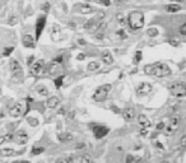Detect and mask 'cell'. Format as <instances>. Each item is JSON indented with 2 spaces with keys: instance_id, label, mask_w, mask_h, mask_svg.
<instances>
[{
  "instance_id": "44",
  "label": "cell",
  "mask_w": 186,
  "mask_h": 163,
  "mask_svg": "<svg viewBox=\"0 0 186 163\" xmlns=\"http://www.w3.org/2000/svg\"><path fill=\"white\" fill-rule=\"evenodd\" d=\"M140 135L141 136H147L148 135V130H147V128H143L140 130Z\"/></svg>"
},
{
  "instance_id": "3",
  "label": "cell",
  "mask_w": 186,
  "mask_h": 163,
  "mask_svg": "<svg viewBox=\"0 0 186 163\" xmlns=\"http://www.w3.org/2000/svg\"><path fill=\"white\" fill-rule=\"evenodd\" d=\"M180 125H181V117H180L178 115H177V116L171 117V120L168 121V124L164 125V128H163L164 135H167V136L173 135V134H175V132L178 130Z\"/></svg>"
},
{
  "instance_id": "14",
  "label": "cell",
  "mask_w": 186,
  "mask_h": 163,
  "mask_svg": "<svg viewBox=\"0 0 186 163\" xmlns=\"http://www.w3.org/2000/svg\"><path fill=\"white\" fill-rule=\"evenodd\" d=\"M9 115L12 117H19L23 115V105L22 102H17L15 105H13L9 110Z\"/></svg>"
},
{
  "instance_id": "23",
  "label": "cell",
  "mask_w": 186,
  "mask_h": 163,
  "mask_svg": "<svg viewBox=\"0 0 186 163\" xmlns=\"http://www.w3.org/2000/svg\"><path fill=\"white\" fill-rule=\"evenodd\" d=\"M58 139L61 143H68V142H71L74 138L70 132H60V134L58 135Z\"/></svg>"
},
{
  "instance_id": "54",
  "label": "cell",
  "mask_w": 186,
  "mask_h": 163,
  "mask_svg": "<svg viewBox=\"0 0 186 163\" xmlns=\"http://www.w3.org/2000/svg\"><path fill=\"white\" fill-rule=\"evenodd\" d=\"M171 2H176V3H182L185 0H171Z\"/></svg>"
},
{
  "instance_id": "13",
  "label": "cell",
  "mask_w": 186,
  "mask_h": 163,
  "mask_svg": "<svg viewBox=\"0 0 186 163\" xmlns=\"http://www.w3.org/2000/svg\"><path fill=\"white\" fill-rule=\"evenodd\" d=\"M61 38H63V31H61V27L55 23V24L52 26V29H51V40L54 42H60Z\"/></svg>"
},
{
  "instance_id": "55",
  "label": "cell",
  "mask_w": 186,
  "mask_h": 163,
  "mask_svg": "<svg viewBox=\"0 0 186 163\" xmlns=\"http://www.w3.org/2000/svg\"><path fill=\"white\" fill-rule=\"evenodd\" d=\"M85 2H92V0H85Z\"/></svg>"
},
{
  "instance_id": "11",
  "label": "cell",
  "mask_w": 186,
  "mask_h": 163,
  "mask_svg": "<svg viewBox=\"0 0 186 163\" xmlns=\"http://www.w3.org/2000/svg\"><path fill=\"white\" fill-rule=\"evenodd\" d=\"M46 27V15H40L37 18L36 21V26H35V29H36V40H38L41 37V33L42 31L45 29Z\"/></svg>"
},
{
  "instance_id": "28",
  "label": "cell",
  "mask_w": 186,
  "mask_h": 163,
  "mask_svg": "<svg viewBox=\"0 0 186 163\" xmlns=\"http://www.w3.org/2000/svg\"><path fill=\"white\" fill-rule=\"evenodd\" d=\"M37 92H38V94L42 96V97H46V96H48V89L45 86H40L38 88H37Z\"/></svg>"
},
{
  "instance_id": "12",
  "label": "cell",
  "mask_w": 186,
  "mask_h": 163,
  "mask_svg": "<svg viewBox=\"0 0 186 163\" xmlns=\"http://www.w3.org/2000/svg\"><path fill=\"white\" fill-rule=\"evenodd\" d=\"M152 89H153V87L149 83H140L139 86L136 87L135 92H136V96H138V97H144V96H148L152 92Z\"/></svg>"
},
{
  "instance_id": "36",
  "label": "cell",
  "mask_w": 186,
  "mask_h": 163,
  "mask_svg": "<svg viewBox=\"0 0 186 163\" xmlns=\"http://www.w3.org/2000/svg\"><path fill=\"white\" fill-rule=\"evenodd\" d=\"M12 51H14V47H5L3 55H4V56H9L10 54H12Z\"/></svg>"
},
{
  "instance_id": "10",
  "label": "cell",
  "mask_w": 186,
  "mask_h": 163,
  "mask_svg": "<svg viewBox=\"0 0 186 163\" xmlns=\"http://www.w3.org/2000/svg\"><path fill=\"white\" fill-rule=\"evenodd\" d=\"M13 139H14V142H15L17 144H19V145H24V144L28 142L29 136H28V132L24 130V129H19V130H18L15 134L13 135Z\"/></svg>"
},
{
  "instance_id": "49",
  "label": "cell",
  "mask_w": 186,
  "mask_h": 163,
  "mask_svg": "<svg viewBox=\"0 0 186 163\" xmlns=\"http://www.w3.org/2000/svg\"><path fill=\"white\" fill-rule=\"evenodd\" d=\"M77 59L78 60H84L85 59V55H84V54H79V55L77 56Z\"/></svg>"
},
{
  "instance_id": "15",
  "label": "cell",
  "mask_w": 186,
  "mask_h": 163,
  "mask_svg": "<svg viewBox=\"0 0 186 163\" xmlns=\"http://www.w3.org/2000/svg\"><path fill=\"white\" fill-rule=\"evenodd\" d=\"M121 115H122V119L125 120V121L130 122V121H133L134 117H135V110L133 107H126V108H124L122 111H120Z\"/></svg>"
},
{
  "instance_id": "37",
  "label": "cell",
  "mask_w": 186,
  "mask_h": 163,
  "mask_svg": "<svg viewBox=\"0 0 186 163\" xmlns=\"http://www.w3.org/2000/svg\"><path fill=\"white\" fill-rule=\"evenodd\" d=\"M117 21H119V23H120V24L121 26H124V24H125V23H126V21H125V18H124V15L122 14H117Z\"/></svg>"
},
{
  "instance_id": "4",
  "label": "cell",
  "mask_w": 186,
  "mask_h": 163,
  "mask_svg": "<svg viewBox=\"0 0 186 163\" xmlns=\"http://www.w3.org/2000/svg\"><path fill=\"white\" fill-rule=\"evenodd\" d=\"M111 89H112V86L111 84H103V86H100L97 89H96V92L95 94H93V99H95L96 102H102L107 98V96L108 93L111 92Z\"/></svg>"
},
{
  "instance_id": "26",
  "label": "cell",
  "mask_w": 186,
  "mask_h": 163,
  "mask_svg": "<svg viewBox=\"0 0 186 163\" xmlns=\"http://www.w3.org/2000/svg\"><path fill=\"white\" fill-rule=\"evenodd\" d=\"M74 161H75V158L71 157V155H69V157H61V158L56 159L58 163H70V162H74Z\"/></svg>"
},
{
  "instance_id": "48",
  "label": "cell",
  "mask_w": 186,
  "mask_h": 163,
  "mask_svg": "<svg viewBox=\"0 0 186 163\" xmlns=\"http://www.w3.org/2000/svg\"><path fill=\"white\" fill-rule=\"evenodd\" d=\"M163 128H164V124L163 122H159L157 125V130H163Z\"/></svg>"
},
{
  "instance_id": "24",
  "label": "cell",
  "mask_w": 186,
  "mask_h": 163,
  "mask_svg": "<svg viewBox=\"0 0 186 163\" xmlns=\"http://www.w3.org/2000/svg\"><path fill=\"white\" fill-rule=\"evenodd\" d=\"M87 69H88V71L98 70V69H100V63H98V61H91L88 64V66H87Z\"/></svg>"
},
{
  "instance_id": "30",
  "label": "cell",
  "mask_w": 186,
  "mask_h": 163,
  "mask_svg": "<svg viewBox=\"0 0 186 163\" xmlns=\"http://www.w3.org/2000/svg\"><path fill=\"white\" fill-rule=\"evenodd\" d=\"M43 152H45V148H43V147H37V145H35L32 148V154L33 155H40Z\"/></svg>"
},
{
  "instance_id": "33",
  "label": "cell",
  "mask_w": 186,
  "mask_h": 163,
  "mask_svg": "<svg viewBox=\"0 0 186 163\" xmlns=\"http://www.w3.org/2000/svg\"><path fill=\"white\" fill-rule=\"evenodd\" d=\"M27 122L31 126H37L38 125V120H37L36 117H27Z\"/></svg>"
},
{
  "instance_id": "38",
  "label": "cell",
  "mask_w": 186,
  "mask_h": 163,
  "mask_svg": "<svg viewBox=\"0 0 186 163\" xmlns=\"http://www.w3.org/2000/svg\"><path fill=\"white\" fill-rule=\"evenodd\" d=\"M180 34L181 36H186V24L184 23V24H181V27H180Z\"/></svg>"
},
{
  "instance_id": "39",
  "label": "cell",
  "mask_w": 186,
  "mask_h": 163,
  "mask_svg": "<svg viewBox=\"0 0 186 163\" xmlns=\"http://www.w3.org/2000/svg\"><path fill=\"white\" fill-rule=\"evenodd\" d=\"M117 34L120 36L121 40H125V38H126V33H125V31H124V29H120V31L117 32Z\"/></svg>"
},
{
  "instance_id": "18",
  "label": "cell",
  "mask_w": 186,
  "mask_h": 163,
  "mask_svg": "<svg viewBox=\"0 0 186 163\" xmlns=\"http://www.w3.org/2000/svg\"><path fill=\"white\" fill-rule=\"evenodd\" d=\"M59 105H60V99L56 97V96H52V97H48V98H47V101H46V107H47V108H51V110H54V108H56Z\"/></svg>"
},
{
  "instance_id": "7",
  "label": "cell",
  "mask_w": 186,
  "mask_h": 163,
  "mask_svg": "<svg viewBox=\"0 0 186 163\" xmlns=\"http://www.w3.org/2000/svg\"><path fill=\"white\" fill-rule=\"evenodd\" d=\"M102 18H103V14H100L98 17L92 18V19H89V21L84 24V28L87 29V31H89V32H95L96 29L103 23V22H102Z\"/></svg>"
},
{
  "instance_id": "31",
  "label": "cell",
  "mask_w": 186,
  "mask_h": 163,
  "mask_svg": "<svg viewBox=\"0 0 186 163\" xmlns=\"http://www.w3.org/2000/svg\"><path fill=\"white\" fill-rule=\"evenodd\" d=\"M63 83H64V75H60V77H58L56 79H55V87L60 88L61 86H63Z\"/></svg>"
},
{
  "instance_id": "40",
  "label": "cell",
  "mask_w": 186,
  "mask_h": 163,
  "mask_svg": "<svg viewBox=\"0 0 186 163\" xmlns=\"http://www.w3.org/2000/svg\"><path fill=\"white\" fill-rule=\"evenodd\" d=\"M42 10L45 11V13H47V11L50 10V4H48V3H45V4H43V5H42Z\"/></svg>"
},
{
  "instance_id": "32",
  "label": "cell",
  "mask_w": 186,
  "mask_h": 163,
  "mask_svg": "<svg viewBox=\"0 0 186 163\" xmlns=\"http://www.w3.org/2000/svg\"><path fill=\"white\" fill-rule=\"evenodd\" d=\"M75 161H79V162H93V159L91 158L89 155H82V157H79V158H75Z\"/></svg>"
},
{
  "instance_id": "19",
  "label": "cell",
  "mask_w": 186,
  "mask_h": 163,
  "mask_svg": "<svg viewBox=\"0 0 186 163\" xmlns=\"http://www.w3.org/2000/svg\"><path fill=\"white\" fill-rule=\"evenodd\" d=\"M22 152H17V150L12 148H3L0 149V157H14L17 154H21Z\"/></svg>"
},
{
  "instance_id": "17",
  "label": "cell",
  "mask_w": 186,
  "mask_h": 163,
  "mask_svg": "<svg viewBox=\"0 0 186 163\" xmlns=\"http://www.w3.org/2000/svg\"><path fill=\"white\" fill-rule=\"evenodd\" d=\"M22 44H23L24 47H27V49H35L36 47V40L31 34H24L23 38H22Z\"/></svg>"
},
{
  "instance_id": "6",
  "label": "cell",
  "mask_w": 186,
  "mask_h": 163,
  "mask_svg": "<svg viewBox=\"0 0 186 163\" xmlns=\"http://www.w3.org/2000/svg\"><path fill=\"white\" fill-rule=\"evenodd\" d=\"M9 66H10V71H12V77L17 80H21L23 78V69H22L21 64L15 59H13V60H10Z\"/></svg>"
},
{
  "instance_id": "56",
  "label": "cell",
  "mask_w": 186,
  "mask_h": 163,
  "mask_svg": "<svg viewBox=\"0 0 186 163\" xmlns=\"http://www.w3.org/2000/svg\"><path fill=\"white\" fill-rule=\"evenodd\" d=\"M0 94H2V89H0Z\"/></svg>"
},
{
  "instance_id": "27",
  "label": "cell",
  "mask_w": 186,
  "mask_h": 163,
  "mask_svg": "<svg viewBox=\"0 0 186 163\" xmlns=\"http://www.w3.org/2000/svg\"><path fill=\"white\" fill-rule=\"evenodd\" d=\"M59 65H60V64H58V63L54 61V63L50 65V68H48V73H50L51 75H52V74H56L58 70H59Z\"/></svg>"
},
{
  "instance_id": "53",
  "label": "cell",
  "mask_w": 186,
  "mask_h": 163,
  "mask_svg": "<svg viewBox=\"0 0 186 163\" xmlns=\"http://www.w3.org/2000/svg\"><path fill=\"white\" fill-rule=\"evenodd\" d=\"M78 44L79 45H85V41L84 40H78Z\"/></svg>"
},
{
  "instance_id": "25",
  "label": "cell",
  "mask_w": 186,
  "mask_h": 163,
  "mask_svg": "<svg viewBox=\"0 0 186 163\" xmlns=\"http://www.w3.org/2000/svg\"><path fill=\"white\" fill-rule=\"evenodd\" d=\"M143 161V158L141 157H138V155H131L129 154L126 157V163H131V162H141Z\"/></svg>"
},
{
  "instance_id": "45",
  "label": "cell",
  "mask_w": 186,
  "mask_h": 163,
  "mask_svg": "<svg viewBox=\"0 0 186 163\" xmlns=\"http://www.w3.org/2000/svg\"><path fill=\"white\" fill-rule=\"evenodd\" d=\"M63 60H64V57H63V56H58L56 59L54 60V61H55V63H58V64H61V63H63Z\"/></svg>"
},
{
  "instance_id": "47",
  "label": "cell",
  "mask_w": 186,
  "mask_h": 163,
  "mask_svg": "<svg viewBox=\"0 0 186 163\" xmlns=\"http://www.w3.org/2000/svg\"><path fill=\"white\" fill-rule=\"evenodd\" d=\"M33 61H35V56L32 55V56H29V57H28V60H27V64H28V65H31V64H32Z\"/></svg>"
},
{
  "instance_id": "22",
  "label": "cell",
  "mask_w": 186,
  "mask_h": 163,
  "mask_svg": "<svg viewBox=\"0 0 186 163\" xmlns=\"http://www.w3.org/2000/svg\"><path fill=\"white\" fill-rule=\"evenodd\" d=\"M167 13H177V11L181 10V5L180 4H176V3H172V4H168L164 7Z\"/></svg>"
},
{
  "instance_id": "16",
  "label": "cell",
  "mask_w": 186,
  "mask_h": 163,
  "mask_svg": "<svg viewBox=\"0 0 186 163\" xmlns=\"http://www.w3.org/2000/svg\"><path fill=\"white\" fill-rule=\"evenodd\" d=\"M75 9L82 14H92V13H95L96 11V9L89 4H77Z\"/></svg>"
},
{
  "instance_id": "42",
  "label": "cell",
  "mask_w": 186,
  "mask_h": 163,
  "mask_svg": "<svg viewBox=\"0 0 186 163\" xmlns=\"http://www.w3.org/2000/svg\"><path fill=\"white\" fill-rule=\"evenodd\" d=\"M180 145H181L182 148L186 145V136L185 135H182V138H181V140H180Z\"/></svg>"
},
{
  "instance_id": "43",
  "label": "cell",
  "mask_w": 186,
  "mask_h": 163,
  "mask_svg": "<svg viewBox=\"0 0 186 163\" xmlns=\"http://www.w3.org/2000/svg\"><path fill=\"white\" fill-rule=\"evenodd\" d=\"M17 22H18L17 17H12V18H10V21H9V24H17Z\"/></svg>"
},
{
  "instance_id": "8",
  "label": "cell",
  "mask_w": 186,
  "mask_h": 163,
  "mask_svg": "<svg viewBox=\"0 0 186 163\" xmlns=\"http://www.w3.org/2000/svg\"><path fill=\"white\" fill-rule=\"evenodd\" d=\"M91 126H92V130H93V135H95L96 139H102L110 132V129L105 125L95 124V125H91Z\"/></svg>"
},
{
  "instance_id": "35",
  "label": "cell",
  "mask_w": 186,
  "mask_h": 163,
  "mask_svg": "<svg viewBox=\"0 0 186 163\" xmlns=\"http://www.w3.org/2000/svg\"><path fill=\"white\" fill-rule=\"evenodd\" d=\"M97 3L101 4V5H105V7H110V5L112 4L111 0H97Z\"/></svg>"
},
{
  "instance_id": "21",
  "label": "cell",
  "mask_w": 186,
  "mask_h": 163,
  "mask_svg": "<svg viewBox=\"0 0 186 163\" xmlns=\"http://www.w3.org/2000/svg\"><path fill=\"white\" fill-rule=\"evenodd\" d=\"M101 57H102V61H103L105 65H111V64L114 63V57H112V55H111V52H110V51H105V52H102Z\"/></svg>"
},
{
  "instance_id": "5",
  "label": "cell",
  "mask_w": 186,
  "mask_h": 163,
  "mask_svg": "<svg viewBox=\"0 0 186 163\" xmlns=\"http://www.w3.org/2000/svg\"><path fill=\"white\" fill-rule=\"evenodd\" d=\"M170 92H171L172 96H175V97H178V98L185 97L186 88H185L184 82H175V83H172L170 86Z\"/></svg>"
},
{
  "instance_id": "52",
  "label": "cell",
  "mask_w": 186,
  "mask_h": 163,
  "mask_svg": "<svg viewBox=\"0 0 186 163\" xmlns=\"http://www.w3.org/2000/svg\"><path fill=\"white\" fill-rule=\"evenodd\" d=\"M65 111H66V108H61V110L59 111V113H60V115H65V113H66Z\"/></svg>"
},
{
  "instance_id": "29",
  "label": "cell",
  "mask_w": 186,
  "mask_h": 163,
  "mask_svg": "<svg viewBox=\"0 0 186 163\" xmlns=\"http://www.w3.org/2000/svg\"><path fill=\"white\" fill-rule=\"evenodd\" d=\"M147 34L149 36V37H157V36L159 34V32H158V29H157V28H153V27H151V28H148Z\"/></svg>"
},
{
  "instance_id": "51",
  "label": "cell",
  "mask_w": 186,
  "mask_h": 163,
  "mask_svg": "<svg viewBox=\"0 0 186 163\" xmlns=\"http://www.w3.org/2000/svg\"><path fill=\"white\" fill-rule=\"evenodd\" d=\"M111 2H115L116 4H120V3H124V2H126V0H111Z\"/></svg>"
},
{
  "instance_id": "9",
  "label": "cell",
  "mask_w": 186,
  "mask_h": 163,
  "mask_svg": "<svg viewBox=\"0 0 186 163\" xmlns=\"http://www.w3.org/2000/svg\"><path fill=\"white\" fill-rule=\"evenodd\" d=\"M45 65H46V63H45V60H42V59L41 60H37V61H33L32 64L29 65L32 75H35V77L41 75L43 73V68H45Z\"/></svg>"
},
{
  "instance_id": "50",
  "label": "cell",
  "mask_w": 186,
  "mask_h": 163,
  "mask_svg": "<svg viewBox=\"0 0 186 163\" xmlns=\"http://www.w3.org/2000/svg\"><path fill=\"white\" fill-rule=\"evenodd\" d=\"M156 145H157L159 149H163V145H162V144H161V142H158V140L156 142Z\"/></svg>"
},
{
  "instance_id": "41",
  "label": "cell",
  "mask_w": 186,
  "mask_h": 163,
  "mask_svg": "<svg viewBox=\"0 0 186 163\" xmlns=\"http://www.w3.org/2000/svg\"><path fill=\"white\" fill-rule=\"evenodd\" d=\"M168 42H170V45H172V46H178V45H180L178 40H175V38H171Z\"/></svg>"
},
{
  "instance_id": "1",
  "label": "cell",
  "mask_w": 186,
  "mask_h": 163,
  "mask_svg": "<svg viewBox=\"0 0 186 163\" xmlns=\"http://www.w3.org/2000/svg\"><path fill=\"white\" fill-rule=\"evenodd\" d=\"M144 73L157 78H166L172 74V70L164 63H153L144 66Z\"/></svg>"
},
{
  "instance_id": "2",
  "label": "cell",
  "mask_w": 186,
  "mask_h": 163,
  "mask_svg": "<svg viewBox=\"0 0 186 163\" xmlns=\"http://www.w3.org/2000/svg\"><path fill=\"white\" fill-rule=\"evenodd\" d=\"M144 14L141 11H131L128 17V24L133 31H139L144 27Z\"/></svg>"
},
{
  "instance_id": "46",
  "label": "cell",
  "mask_w": 186,
  "mask_h": 163,
  "mask_svg": "<svg viewBox=\"0 0 186 163\" xmlns=\"http://www.w3.org/2000/svg\"><path fill=\"white\" fill-rule=\"evenodd\" d=\"M111 110H112L115 113H120V111H121L120 108H119V107H116V106H111Z\"/></svg>"
},
{
  "instance_id": "34",
  "label": "cell",
  "mask_w": 186,
  "mask_h": 163,
  "mask_svg": "<svg viewBox=\"0 0 186 163\" xmlns=\"http://www.w3.org/2000/svg\"><path fill=\"white\" fill-rule=\"evenodd\" d=\"M141 56H143V54H141V51H136V52H135V56H134V64H138V63H140Z\"/></svg>"
},
{
  "instance_id": "20",
  "label": "cell",
  "mask_w": 186,
  "mask_h": 163,
  "mask_svg": "<svg viewBox=\"0 0 186 163\" xmlns=\"http://www.w3.org/2000/svg\"><path fill=\"white\" fill-rule=\"evenodd\" d=\"M138 122L139 125L141 126V128H149V126H152V122H151V120L148 119L145 115H139V117H138Z\"/></svg>"
}]
</instances>
